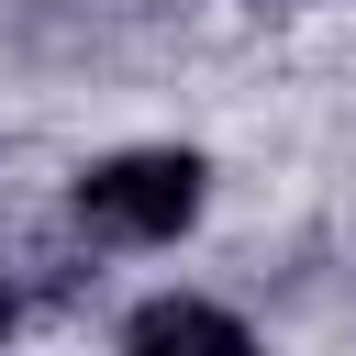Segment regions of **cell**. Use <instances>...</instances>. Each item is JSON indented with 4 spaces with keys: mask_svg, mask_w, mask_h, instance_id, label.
<instances>
[{
    "mask_svg": "<svg viewBox=\"0 0 356 356\" xmlns=\"http://www.w3.org/2000/svg\"><path fill=\"white\" fill-rule=\"evenodd\" d=\"M122 345H222V356H234V345H245V323H234V312H211V300H178V289H167V300L122 312Z\"/></svg>",
    "mask_w": 356,
    "mask_h": 356,
    "instance_id": "cell-2",
    "label": "cell"
},
{
    "mask_svg": "<svg viewBox=\"0 0 356 356\" xmlns=\"http://www.w3.org/2000/svg\"><path fill=\"white\" fill-rule=\"evenodd\" d=\"M200 200H211V167L189 145H122V156L78 167V189H67L89 245H178L200 222Z\"/></svg>",
    "mask_w": 356,
    "mask_h": 356,
    "instance_id": "cell-1",
    "label": "cell"
}]
</instances>
